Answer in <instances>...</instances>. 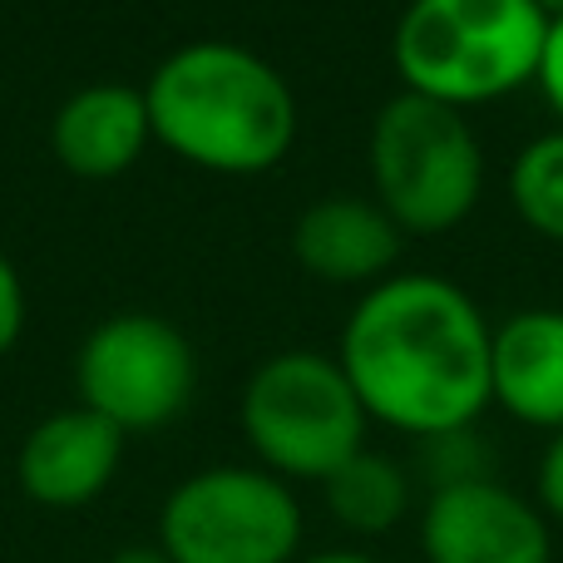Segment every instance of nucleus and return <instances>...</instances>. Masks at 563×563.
<instances>
[{
    "label": "nucleus",
    "mask_w": 563,
    "mask_h": 563,
    "mask_svg": "<svg viewBox=\"0 0 563 563\" xmlns=\"http://www.w3.org/2000/svg\"><path fill=\"white\" fill-rule=\"evenodd\" d=\"M489 346L495 331L455 282L386 277L346 317L341 371L366 420L435 440L470 430L495 400Z\"/></svg>",
    "instance_id": "obj_1"
},
{
    "label": "nucleus",
    "mask_w": 563,
    "mask_h": 563,
    "mask_svg": "<svg viewBox=\"0 0 563 563\" xmlns=\"http://www.w3.org/2000/svg\"><path fill=\"white\" fill-rule=\"evenodd\" d=\"M164 148L208 174H267L297 139V99L263 55L228 40L184 45L144 89Z\"/></svg>",
    "instance_id": "obj_2"
},
{
    "label": "nucleus",
    "mask_w": 563,
    "mask_h": 563,
    "mask_svg": "<svg viewBox=\"0 0 563 563\" xmlns=\"http://www.w3.org/2000/svg\"><path fill=\"white\" fill-rule=\"evenodd\" d=\"M544 35L534 0H410L390 55L410 95L465 109L534 79Z\"/></svg>",
    "instance_id": "obj_3"
},
{
    "label": "nucleus",
    "mask_w": 563,
    "mask_h": 563,
    "mask_svg": "<svg viewBox=\"0 0 563 563\" xmlns=\"http://www.w3.org/2000/svg\"><path fill=\"white\" fill-rule=\"evenodd\" d=\"M371 174L380 188V208L400 233L435 238L470 218L479 178H485V158L460 109L406 89L376 114Z\"/></svg>",
    "instance_id": "obj_4"
},
{
    "label": "nucleus",
    "mask_w": 563,
    "mask_h": 563,
    "mask_svg": "<svg viewBox=\"0 0 563 563\" xmlns=\"http://www.w3.org/2000/svg\"><path fill=\"white\" fill-rule=\"evenodd\" d=\"M247 445L277 479H327L366 450V410L341 361L282 351L243 390Z\"/></svg>",
    "instance_id": "obj_5"
},
{
    "label": "nucleus",
    "mask_w": 563,
    "mask_h": 563,
    "mask_svg": "<svg viewBox=\"0 0 563 563\" xmlns=\"http://www.w3.org/2000/svg\"><path fill=\"white\" fill-rule=\"evenodd\" d=\"M158 549L174 563H291L301 549V505L287 479L267 470H198L164 499Z\"/></svg>",
    "instance_id": "obj_6"
},
{
    "label": "nucleus",
    "mask_w": 563,
    "mask_h": 563,
    "mask_svg": "<svg viewBox=\"0 0 563 563\" xmlns=\"http://www.w3.org/2000/svg\"><path fill=\"white\" fill-rule=\"evenodd\" d=\"M194 346L164 317L124 311L99 321L75 361L79 406L104 416L124 435L158 430L194 396Z\"/></svg>",
    "instance_id": "obj_7"
},
{
    "label": "nucleus",
    "mask_w": 563,
    "mask_h": 563,
    "mask_svg": "<svg viewBox=\"0 0 563 563\" xmlns=\"http://www.w3.org/2000/svg\"><path fill=\"white\" fill-rule=\"evenodd\" d=\"M426 563H554V529L544 509L499 479L430 489L420 515Z\"/></svg>",
    "instance_id": "obj_8"
},
{
    "label": "nucleus",
    "mask_w": 563,
    "mask_h": 563,
    "mask_svg": "<svg viewBox=\"0 0 563 563\" xmlns=\"http://www.w3.org/2000/svg\"><path fill=\"white\" fill-rule=\"evenodd\" d=\"M119 460H124V430L104 416L75 406L40 420L25 435L15 460V475L25 499L45 509H85L109 489Z\"/></svg>",
    "instance_id": "obj_9"
},
{
    "label": "nucleus",
    "mask_w": 563,
    "mask_h": 563,
    "mask_svg": "<svg viewBox=\"0 0 563 563\" xmlns=\"http://www.w3.org/2000/svg\"><path fill=\"white\" fill-rule=\"evenodd\" d=\"M154 139L144 89L129 85H89L59 104L49 124L55 158L75 178H114L139 164L144 144Z\"/></svg>",
    "instance_id": "obj_10"
},
{
    "label": "nucleus",
    "mask_w": 563,
    "mask_h": 563,
    "mask_svg": "<svg viewBox=\"0 0 563 563\" xmlns=\"http://www.w3.org/2000/svg\"><path fill=\"white\" fill-rule=\"evenodd\" d=\"M489 390L525 426L563 430V311H519L495 331Z\"/></svg>",
    "instance_id": "obj_11"
},
{
    "label": "nucleus",
    "mask_w": 563,
    "mask_h": 563,
    "mask_svg": "<svg viewBox=\"0 0 563 563\" xmlns=\"http://www.w3.org/2000/svg\"><path fill=\"white\" fill-rule=\"evenodd\" d=\"M291 253L311 277L356 287V282L386 277V267L400 257V228L376 203L327 198V203H311L297 218Z\"/></svg>",
    "instance_id": "obj_12"
},
{
    "label": "nucleus",
    "mask_w": 563,
    "mask_h": 563,
    "mask_svg": "<svg viewBox=\"0 0 563 563\" xmlns=\"http://www.w3.org/2000/svg\"><path fill=\"white\" fill-rule=\"evenodd\" d=\"M321 489H327L331 519L351 534H390L410 509V485L400 465L390 455H376V450L351 455L336 475L321 479Z\"/></svg>",
    "instance_id": "obj_13"
},
{
    "label": "nucleus",
    "mask_w": 563,
    "mask_h": 563,
    "mask_svg": "<svg viewBox=\"0 0 563 563\" xmlns=\"http://www.w3.org/2000/svg\"><path fill=\"white\" fill-rule=\"evenodd\" d=\"M509 198L539 238L563 243V129L534 139L519 154L515 174H509Z\"/></svg>",
    "instance_id": "obj_14"
},
{
    "label": "nucleus",
    "mask_w": 563,
    "mask_h": 563,
    "mask_svg": "<svg viewBox=\"0 0 563 563\" xmlns=\"http://www.w3.org/2000/svg\"><path fill=\"white\" fill-rule=\"evenodd\" d=\"M426 465H430V489L470 485V479H495L485 470V445H475V440H470V430L426 440Z\"/></svg>",
    "instance_id": "obj_15"
},
{
    "label": "nucleus",
    "mask_w": 563,
    "mask_h": 563,
    "mask_svg": "<svg viewBox=\"0 0 563 563\" xmlns=\"http://www.w3.org/2000/svg\"><path fill=\"white\" fill-rule=\"evenodd\" d=\"M20 327H25V287H20V277H15V267H10V257L0 253V356L15 346Z\"/></svg>",
    "instance_id": "obj_16"
},
{
    "label": "nucleus",
    "mask_w": 563,
    "mask_h": 563,
    "mask_svg": "<svg viewBox=\"0 0 563 563\" xmlns=\"http://www.w3.org/2000/svg\"><path fill=\"white\" fill-rule=\"evenodd\" d=\"M539 509H544V519L563 525V430H554L544 460H539Z\"/></svg>",
    "instance_id": "obj_17"
},
{
    "label": "nucleus",
    "mask_w": 563,
    "mask_h": 563,
    "mask_svg": "<svg viewBox=\"0 0 563 563\" xmlns=\"http://www.w3.org/2000/svg\"><path fill=\"white\" fill-rule=\"evenodd\" d=\"M539 89L544 99L554 104V114L563 119V20H549V35H544V55H539Z\"/></svg>",
    "instance_id": "obj_18"
},
{
    "label": "nucleus",
    "mask_w": 563,
    "mask_h": 563,
    "mask_svg": "<svg viewBox=\"0 0 563 563\" xmlns=\"http://www.w3.org/2000/svg\"><path fill=\"white\" fill-rule=\"evenodd\" d=\"M109 563H174V559H168L158 544H129V549H119Z\"/></svg>",
    "instance_id": "obj_19"
},
{
    "label": "nucleus",
    "mask_w": 563,
    "mask_h": 563,
    "mask_svg": "<svg viewBox=\"0 0 563 563\" xmlns=\"http://www.w3.org/2000/svg\"><path fill=\"white\" fill-rule=\"evenodd\" d=\"M301 563H380V559L356 554V549H327V554H311V559H301Z\"/></svg>",
    "instance_id": "obj_20"
},
{
    "label": "nucleus",
    "mask_w": 563,
    "mask_h": 563,
    "mask_svg": "<svg viewBox=\"0 0 563 563\" xmlns=\"http://www.w3.org/2000/svg\"><path fill=\"white\" fill-rule=\"evenodd\" d=\"M539 10H544V20H563V0H534Z\"/></svg>",
    "instance_id": "obj_21"
}]
</instances>
